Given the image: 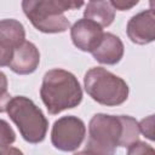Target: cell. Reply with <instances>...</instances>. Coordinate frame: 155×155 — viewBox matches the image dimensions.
<instances>
[{
  "label": "cell",
  "instance_id": "cell-18",
  "mask_svg": "<svg viewBox=\"0 0 155 155\" xmlns=\"http://www.w3.org/2000/svg\"><path fill=\"white\" fill-rule=\"evenodd\" d=\"M111 6L114 7V10H119V11H126V10H131L133 6H136L138 4V0L136 1H125V0H111L110 1Z\"/></svg>",
  "mask_w": 155,
  "mask_h": 155
},
{
  "label": "cell",
  "instance_id": "cell-1",
  "mask_svg": "<svg viewBox=\"0 0 155 155\" xmlns=\"http://www.w3.org/2000/svg\"><path fill=\"white\" fill-rule=\"evenodd\" d=\"M40 97L51 115L78 107L82 101V90L74 74L64 69H51L45 73Z\"/></svg>",
  "mask_w": 155,
  "mask_h": 155
},
{
  "label": "cell",
  "instance_id": "cell-8",
  "mask_svg": "<svg viewBox=\"0 0 155 155\" xmlns=\"http://www.w3.org/2000/svg\"><path fill=\"white\" fill-rule=\"evenodd\" d=\"M128 39L138 45H147L155 39V12L154 8L134 15L127 23Z\"/></svg>",
  "mask_w": 155,
  "mask_h": 155
},
{
  "label": "cell",
  "instance_id": "cell-5",
  "mask_svg": "<svg viewBox=\"0 0 155 155\" xmlns=\"http://www.w3.org/2000/svg\"><path fill=\"white\" fill-rule=\"evenodd\" d=\"M122 137L121 117L107 114H96L88 124L86 149L97 155H115Z\"/></svg>",
  "mask_w": 155,
  "mask_h": 155
},
{
  "label": "cell",
  "instance_id": "cell-7",
  "mask_svg": "<svg viewBox=\"0 0 155 155\" xmlns=\"http://www.w3.org/2000/svg\"><path fill=\"white\" fill-rule=\"evenodd\" d=\"M25 30L21 22L6 18L0 21V67H6L12 59L13 51L25 40Z\"/></svg>",
  "mask_w": 155,
  "mask_h": 155
},
{
  "label": "cell",
  "instance_id": "cell-19",
  "mask_svg": "<svg viewBox=\"0 0 155 155\" xmlns=\"http://www.w3.org/2000/svg\"><path fill=\"white\" fill-rule=\"evenodd\" d=\"M0 155H24L18 148L15 147H1L0 148Z\"/></svg>",
  "mask_w": 155,
  "mask_h": 155
},
{
  "label": "cell",
  "instance_id": "cell-11",
  "mask_svg": "<svg viewBox=\"0 0 155 155\" xmlns=\"http://www.w3.org/2000/svg\"><path fill=\"white\" fill-rule=\"evenodd\" d=\"M91 53L97 62L114 65L119 63L124 56V44L119 36L111 33H104L98 46Z\"/></svg>",
  "mask_w": 155,
  "mask_h": 155
},
{
  "label": "cell",
  "instance_id": "cell-2",
  "mask_svg": "<svg viewBox=\"0 0 155 155\" xmlns=\"http://www.w3.org/2000/svg\"><path fill=\"white\" fill-rule=\"evenodd\" d=\"M81 1L68 0H24L22 8L24 15L29 18L31 24L42 33L54 34L65 31L70 23L64 16L68 10H76L81 7Z\"/></svg>",
  "mask_w": 155,
  "mask_h": 155
},
{
  "label": "cell",
  "instance_id": "cell-15",
  "mask_svg": "<svg viewBox=\"0 0 155 155\" xmlns=\"http://www.w3.org/2000/svg\"><path fill=\"white\" fill-rule=\"evenodd\" d=\"M10 101L11 96L7 91V78L2 71H0V113L6 111Z\"/></svg>",
  "mask_w": 155,
  "mask_h": 155
},
{
  "label": "cell",
  "instance_id": "cell-13",
  "mask_svg": "<svg viewBox=\"0 0 155 155\" xmlns=\"http://www.w3.org/2000/svg\"><path fill=\"white\" fill-rule=\"evenodd\" d=\"M121 122H122V137H121V143L120 147L128 148L133 143L138 142L139 138V126L138 121L128 115H120Z\"/></svg>",
  "mask_w": 155,
  "mask_h": 155
},
{
  "label": "cell",
  "instance_id": "cell-10",
  "mask_svg": "<svg viewBox=\"0 0 155 155\" xmlns=\"http://www.w3.org/2000/svg\"><path fill=\"white\" fill-rule=\"evenodd\" d=\"M39 63H40L39 50L33 42L24 41L13 51L12 59L8 67L16 74L28 75L36 70Z\"/></svg>",
  "mask_w": 155,
  "mask_h": 155
},
{
  "label": "cell",
  "instance_id": "cell-16",
  "mask_svg": "<svg viewBox=\"0 0 155 155\" xmlns=\"http://www.w3.org/2000/svg\"><path fill=\"white\" fill-rule=\"evenodd\" d=\"M127 155H155V151L151 145L138 140L128 147Z\"/></svg>",
  "mask_w": 155,
  "mask_h": 155
},
{
  "label": "cell",
  "instance_id": "cell-17",
  "mask_svg": "<svg viewBox=\"0 0 155 155\" xmlns=\"http://www.w3.org/2000/svg\"><path fill=\"white\" fill-rule=\"evenodd\" d=\"M138 126H139V132H142L150 140L154 139V115H149L148 117L143 119L138 124Z\"/></svg>",
  "mask_w": 155,
  "mask_h": 155
},
{
  "label": "cell",
  "instance_id": "cell-20",
  "mask_svg": "<svg viewBox=\"0 0 155 155\" xmlns=\"http://www.w3.org/2000/svg\"><path fill=\"white\" fill-rule=\"evenodd\" d=\"M74 155H97V154H94V153H92V151H90V150H82V151H79V153H75Z\"/></svg>",
  "mask_w": 155,
  "mask_h": 155
},
{
  "label": "cell",
  "instance_id": "cell-12",
  "mask_svg": "<svg viewBox=\"0 0 155 155\" xmlns=\"http://www.w3.org/2000/svg\"><path fill=\"white\" fill-rule=\"evenodd\" d=\"M84 17L98 25L109 27L115 18V10L110 1H90L86 4Z\"/></svg>",
  "mask_w": 155,
  "mask_h": 155
},
{
  "label": "cell",
  "instance_id": "cell-14",
  "mask_svg": "<svg viewBox=\"0 0 155 155\" xmlns=\"http://www.w3.org/2000/svg\"><path fill=\"white\" fill-rule=\"evenodd\" d=\"M16 140V133L5 120L0 119V148L8 147Z\"/></svg>",
  "mask_w": 155,
  "mask_h": 155
},
{
  "label": "cell",
  "instance_id": "cell-6",
  "mask_svg": "<svg viewBox=\"0 0 155 155\" xmlns=\"http://www.w3.org/2000/svg\"><path fill=\"white\" fill-rule=\"evenodd\" d=\"M86 126L81 119L73 115L62 116L54 121L51 132L52 145L61 151H74L84 142Z\"/></svg>",
  "mask_w": 155,
  "mask_h": 155
},
{
  "label": "cell",
  "instance_id": "cell-4",
  "mask_svg": "<svg viewBox=\"0 0 155 155\" xmlns=\"http://www.w3.org/2000/svg\"><path fill=\"white\" fill-rule=\"evenodd\" d=\"M84 85L88 96L102 105H120L128 98L126 81L102 67L87 70L84 78Z\"/></svg>",
  "mask_w": 155,
  "mask_h": 155
},
{
  "label": "cell",
  "instance_id": "cell-3",
  "mask_svg": "<svg viewBox=\"0 0 155 155\" xmlns=\"http://www.w3.org/2000/svg\"><path fill=\"white\" fill-rule=\"evenodd\" d=\"M6 111L25 142L38 144L45 139L48 121L31 99L24 96H16L8 102Z\"/></svg>",
  "mask_w": 155,
  "mask_h": 155
},
{
  "label": "cell",
  "instance_id": "cell-9",
  "mask_svg": "<svg viewBox=\"0 0 155 155\" xmlns=\"http://www.w3.org/2000/svg\"><path fill=\"white\" fill-rule=\"evenodd\" d=\"M103 29L97 23L81 18L76 21L70 29L73 44L84 52H92L103 38Z\"/></svg>",
  "mask_w": 155,
  "mask_h": 155
}]
</instances>
